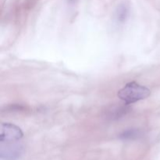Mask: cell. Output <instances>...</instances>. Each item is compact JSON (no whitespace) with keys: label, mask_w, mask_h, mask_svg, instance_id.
I'll list each match as a JSON object with an SVG mask.
<instances>
[{"label":"cell","mask_w":160,"mask_h":160,"mask_svg":"<svg viewBox=\"0 0 160 160\" xmlns=\"http://www.w3.org/2000/svg\"><path fill=\"white\" fill-rule=\"evenodd\" d=\"M23 152L24 147L18 142H1L0 157L2 160H17Z\"/></svg>","instance_id":"2"},{"label":"cell","mask_w":160,"mask_h":160,"mask_svg":"<svg viewBox=\"0 0 160 160\" xmlns=\"http://www.w3.org/2000/svg\"><path fill=\"white\" fill-rule=\"evenodd\" d=\"M142 136V132L138 129H129L124 131L120 134V138L122 140H134Z\"/></svg>","instance_id":"5"},{"label":"cell","mask_w":160,"mask_h":160,"mask_svg":"<svg viewBox=\"0 0 160 160\" xmlns=\"http://www.w3.org/2000/svg\"><path fill=\"white\" fill-rule=\"evenodd\" d=\"M151 95V92L148 88L142 86L136 82H130L127 84L118 92V97L127 104L136 102L140 100L148 98Z\"/></svg>","instance_id":"1"},{"label":"cell","mask_w":160,"mask_h":160,"mask_svg":"<svg viewBox=\"0 0 160 160\" xmlns=\"http://www.w3.org/2000/svg\"><path fill=\"white\" fill-rule=\"evenodd\" d=\"M128 13H129V9L128 6L125 5H121L117 9L116 12V17L119 22H123L128 18Z\"/></svg>","instance_id":"6"},{"label":"cell","mask_w":160,"mask_h":160,"mask_svg":"<svg viewBox=\"0 0 160 160\" xmlns=\"http://www.w3.org/2000/svg\"><path fill=\"white\" fill-rule=\"evenodd\" d=\"M23 132L19 127L10 123H2L0 142H18L23 138Z\"/></svg>","instance_id":"3"},{"label":"cell","mask_w":160,"mask_h":160,"mask_svg":"<svg viewBox=\"0 0 160 160\" xmlns=\"http://www.w3.org/2000/svg\"><path fill=\"white\" fill-rule=\"evenodd\" d=\"M131 110L129 104H117L112 105L106 108L103 112V117L108 120H117L126 116Z\"/></svg>","instance_id":"4"}]
</instances>
